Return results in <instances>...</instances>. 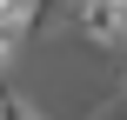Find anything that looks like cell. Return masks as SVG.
Returning <instances> with one entry per match:
<instances>
[{
    "instance_id": "obj_1",
    "label": "cell",
    "mask_w": 127,
    "mask_h": 120,
    "mask_svg": "<svg viewBox=\"0 0 127 120\" xmlns=\"http://www.w3.org/2000/svg\"><path fill=\"white\" fill-rule=\"evenodd\" d=\"M74 20H80V33L94 40V47H127V13L121 7H107V0H87V7H74Z\"/></svg>"
},
{
    "instance_id": "obj_2",
    "label": "cell",
    "mask_w": 127,
    "mask_h": 120,
    "mask_svg": "<svg viewBox=\"0 0 127 120\" xmlns=\"http://www.w3.org/2000/svg\"><path fill=\"white\" fill-rule=\"evenodd\" d=\"M33 27H40V0H0V33H7L13 47H20Z\"/></svg>"
},
{
    "instance_id": "obj_3",
    "label": "cell",
    "mask_w": 127,
    "mask_h": 120,
    "mask_svg": "<svg viewBox=\"0 0 127 120\" xmlns=\"http://www.w3.org/2000/svg\"><path fill=\"white\" fill-rule=\"evenodd\" d=\"M0 120H47V114H40V107H33L27 94H13V87L0 80Z\"/></svg>"
},
{
    "instance_id": "obj_4",
    "label": "cell",
    "mask_w": 127,
    "mask_h": 120,
    "mask_svg": "<svg viewBox=\"0 0 127 120\" xmlns=\"http://www.w3.org/2000/svg\"><path fill=\"white\" fill-rule=\"evenodd\" d=\"M94 120H127V107H121V100H114V107H107V114H94Z\"/></svg>"
},
{
    "instance_id": "obj_5",
    "label": "cell",
    "mask_w": 127,
    "mask_h": 120,
    "mask_svg": "<svg viewBox=\"0 0 127 120\" xmlns=\"http://www.w3.org/2000/svg\"><path fill=\"white\" fill-rule=\"evenodd\" d=\"M7 60H13V40H7V33H0V67H7Z\"/></svg>"
}]
</instances>
